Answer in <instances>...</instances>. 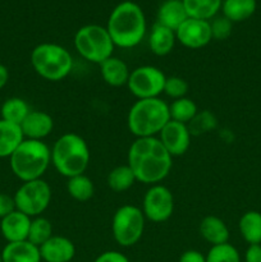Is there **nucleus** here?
I'll list each match as a JSON object with an SVG mask.
<instances>
[{
  "instance_id": "nucleus-1",
  "label": "nucleus",
  "mask_w": 261,
  "mask_h": 262,
  "mask_svg": "<svg viewBox=\"0 0 261 262\" xmlns=\"http://www.w3.org/2000/svg\"><path fill=\"white\" fill-rule=\"evenodd\" d=\"M127 160L137 182L151 186L164 181L173 166V158L159 137L136 138L128 150Z\"/></svg>"
},
{
  "instance_id": "nucleus-2",
  "label": "nucleus",
  "mask_w": 261,
  "mask_h": 262,
  "mask_svg": "<svg viewBox=\"0 0 261 262\" xmlns=\"http://www.w3.org/2000/svg\"><path fill=\"white\" fill-rule=\"evenodd\" d=\"M106 30L115 46L132 49L143 40L147 23L143 10L133 2H122L112 10Z\"/></svg>"
},
{
  "instance_id": "nucleus-3",
  "label": "nucleus",
  "mask_w": 261,
  "mask_h": 262,
  "mask_svg": "<svg viewBox=\"0 0 261 262\" xmlns=\"http://www.w3.org/2000/svg\"><path fill=\"white\" fill-rule=\"evenodd\" d=\"M90 147L83 137L73 132L60 136L51 148V164L66 178L84 174L90 165Z\"/></svg>"
},
{
  "instance_id": "nucleus-4",
  "label": "nucleus",
  "mask_w": 261,
  "mask_h": 262,
  "mask_svg": "<svg viewBox=\"0 0 261 262\" xmlns=\"http://www.w3.org/2000/svg\"><path fill=\"white\" fill-rule=\"evenodd\" d=\"M170 120L169 105L160 97L137 100L128 112V129L136 138L156 137Z\"/></svg>"
},
{
  "instance_id": "nucleus-5",
  "label": "nucleus",
  "mask_w": 261,
  "mask_h": 262,
  "mask_svg": "<svg viewBox=\"0 0 261 262\" xmlns=\"http://www.w3.org/2000/svg\"><path fill=\"white\" fill-rule=\"evenodd\" d=\"M13 174L22 182L41 179L51 164V148L44 141L23 140L9 158Z\"/></svg>"
},
{
  "instance_id": "nucleus-6",
  "label": "nucleus",
  "mask_w": 261,
  "mask_h": 262,
  "mask_svg": "<svg viewBox=\"0 0 261 262\" xmlns=\"http://www.w3.org/2000/svg\"><path fill=\"white\" fill-rule=\"evenodd\" d=\"M32 68L41 78L58 82L67 78L73 69V58L64 46L44 42L33 48L31 53Z\"/></svg>"
},
{
  "instance_id": "nucleus-7",
  "label": "nucleus",
  "mask_w": 261,
  "mask_h": 262,
  "mask_svg": "<svg viewBox=\"0 0 261 262\" xmlns=\"http://www.w3.org/2000/svg\"><path fill=\"white\" fill-rule=\"evenodd\" d=\"M74 48L77 53L94 64H101L114 53V42L106 27L99 25H86L74 35Z\"/></svg>"
},
{
  "instance_id": "nucleus-8",
  "label": "nucleus",
  "mask_w": 261,
  "mask_h": 262,
  "mask_svg": "<svg viewBox=\"0 0 261 262\" xmlns=\"http://www.w3.org/2000/svg\"><path fill=\"white\" fill-rule=\"evenodd\" d=\"M146 217L135 205H123L115 211L112 220V233L115 242L122 247H132L140 242L145 230Z\"/></svg>"
},
{
  "instance_id": "nucleus-9",
  "label": "nucleus",
  "mask_w": 261,
  "mask_h": 262,
  "mask_svg": "<svg viewBox=\"0 0 261 262\" xmlns=\"http://www.w3.org/2000/svg\"><path fill=\"white\" fill-rule=\"evenodd\" d=\"M13 199L18 211L30 217H37L41 216V214H44L50 205L51 188L48 182L42 178L23 182Z\"/></svg>"
},
{
  "instance_id": "nucleus-10",
  "label": "nucleus",
  "mask_w": 261,
  "mask_h": 262,
  "mask_svg": "<svg viewBox=\"0 0 261 262\" xmlns=\"http://www.w3.org/2000/svg\"><path fill=\"white\" fill-rule=\"evenodd\" d=\"M166 76L154 66L137 67L130 71L128 89L138 100L159 97L164 92Z\"/></svg>"
},
{
  "instance_id": "nucleus-11",
  "label": "nucleus",
  "mask_w": 261,
  "mask_h": 262,
  "mask_svg": "<svg viewBox=\"0 0 261 262\" xmlns=\"http://www.w3.org/2000/svg\"><path fill=\"white\" fill-rule=\"evenodd\" d=\"M142 212L153 223H164L174 212V197L170 189L163 184H154L146 191L142 202Z\"/></svg>"
},
{
  "instance_id": "nucleus-12",
  "label": "nucleus",
  "mask_w": 261,
  "mask_h": 262,
  "mask_svg": "<svg viewBox=\"0 0 261 262\" xmlns=\"http://www.w3.org/2000/svg\"><path fill=\"white\" fill-rule=\"evenodd\" d=\"M176 37L187 49L205 48L212 40L210 20L187 18L176 31Z\"/></svg>"
},
{
  "instance_id": "nucleus-13",
  "label": "nucleus",
  "mask_w": 261,
  "mask_h": 262,
  "mask_svg": "<svg viewBox=\"0 0 261 262\" xmlns=\"http://www.w3.org/2000/svg\"><path fill=\"white\" fill-rule=\"evenodd\" d=\"M159 136V140L161 141L165 150L170 154L171 158L184 155L191 146L192 135L188 125L183 123L169 120Z\"/></svg>"
},
{
  "instance_id": "nucleus-14",
  "label": "nucleus",
  "mask_w": 261,
  "mask_h": 262,
  "mask_svg": "<svg viewBox=\"0 0 261 262\" xmlns=\"http://www.w3.org/2000/svg\"><path fill=\"white\" fill-rule=\"evenodd\" d=\"M38 248L45 262H71L76 256L74 243L63 235H53Z\"/></svg>"
},
{
  "instance_id": "nucleus-15",
  "label": "nucleus",
  "mask_w": 261,
  "mask_h": 262,
  "mask_svg": "<svg viewBox=\"0 0 261 262\" xmlns=\"http://www.w3.org/2000/svg\"><path fill=\"white\" fill-rule=\"evenodd\" d=\"M19 127L26 140L42 141L53 132L54 120L48 113L31 110Z\"/></svg>"
},
{
  "instance_id": "nucleus-16",
  "label": "nucleus",
  "mask_w": 261,
  "mask_h": 262,
  "mask_svg": "<svg viewBox=\"0 0 261 262\" xmlns=\"http://www.w3.org/2000/svg\"><path fill=\"white\" fill-rule=\"evenodd\" d=\"M31 220L32 217L27 216L23 212L18 211L17 209L5 217H3L0 222V232L4 239L8 243L10 242H20V241H27L28 232H30Z\"/></svg>"
},
{
  "instance_id": "nucleus-17",
  "label": "nucleus",
  "mask_w": 261,
  "mask_h": 262,
  "mask_svg": "<svg viewBox=\"0 0 261 262\" xmlns=\"http://www.w3.org/2000/svg\"><path fill=\"white\" fill-rule=\"evenodd\" d=\"M187 18H188V14H187L182 0H165L159 7L156 23L165 26L176 32Z\"/></svg>"
},
{
  "instance_id": "nucleus-18",
  "label": "nucleus",
  "mask_w": 261,
  "mask_h": 262,
  "mask_svg": "<svg viewBox=\"0 0 261 262\" xmlns=\"http://www.w3.org/2000/svg\"><path fill=\"white\" fill-rule=\"evenodd\" d=\"M3 262H41L40 248L30 241L10 242L0 253Z\"/></svg>"
},
{
  "instance_id": "nucleus-19",
  "label": "nucleus",
  "mask_w": 261,
  "mask_h": 262,
  "mask_svg": "<svg viewBox=\"0 0 261 262\" xmlns=\"http://www.w3.org/2000/svg\"><path fill=\"white\" fill-rule=\"evenodd\" d=\"M100 73L106 84L112 87H122L128 83L130 71L127 63L117 56H110L100 64Z\"/></svg>"
},
{
  "instance_id": "nucleus-20",
  "label": "nucleus",
  "mask_w": 261,
  "mask_h": 262,
  "mask_svg": "<svg viewBox=\"0 0 261 262\" xmlns=\"http://www.w3.org/2000/svg\"><path fill=\"white\" fill-rule=\"evenodd\" d=\"M200 234L211 246L224 245L229 239V229L224 220L215 215L205 216L200 223Z\"/></svg>"
},
{
  "instance_id": "nucleus-21",
  "label": "nucleus",
  "mask_w": 261,
  "mask_h": 262,
  "mask_svg": "<svg viewBox=\"0 0 261 262\" xmlns=\"http://www.w3.org/2000/svg\"><path fill=\"white\" fill-rule=\"evenodd\" d=\"M177 42L176 32L170 28L155 23L148 36L150 50L158 56H165L171 53Z\"/></svg>"
},
{
  "instance_id": "nucleus-22",
  "label": "nucleus",
  "mask_w": 261,
  "mask_h": 262,
  "mask_svg": "<svg viewBox=\"0 0 261 262\" xmlns=\"http://www.w3.org/2000/svg\"><path fill=\"white\" fill-rule=\"evenodd\" d=\"M25 140L19 125L0 119V159L10 158Z\"/></svg>"
},
{
  "instance_id": "nucleus-23",
  "label": "nucleus",
  "mask_w": 261,
  "mask_h": 262,
  "mask_svg": "<svg viewBox=\"0 0 261 262\" xmlns=\"http://www.w3.org/2000/svg\"><path fill=\"white\" fill-rule=\"evenodd\" d=\"M256 8V0H224L222 4V12L223 15L230 22L237 23L252 17Z\"/></svg>"
},
{
  "instance_id": "nucleus-24",
  "label": "nucleus",
  "mask_w": 261,
  "mask_h": 262,
  "mask_svg": "<svg viewBox=\"0 0 261 262\" xmlns=\"http://www.w3.org/2000/svg\"><path fill=\"white\" fill-rule=\"evenodd\" d=\"M241 235L248 245H261V212L250 210L238 222Z\"/></svg>"
},
{
  "instance_id": "nucleus-25",
  "label": "nucleus",
  "mask_w": 261,
  "mask_h": 262,
  "mask_svg": "<svg viewBox=\"0 0 261 262\" xmlns=\"http://www.w3.org/2000/svg\"><path fill=\"white\" fill-rule=\"evenodd\" d=\"M188 18L211 20L222 9L223 0H182Z\"/></svg>"
},
{
  "instance_id": "nucleus-26",
  "label": "nucleus",
  "mask_w": 261,
  "mask_h": 262,
  "mask_svg": "<svg viewBox=\"0 0 261 262\" xmlns=\"http://www.w3.org/2000/svg\"><path fill=\"white\" fill-rule=\"evenodd\" d=\"M31 112L30 106L27 102L20 97H10L4 101L0 109V114H2V119L5 122L13 123V124L20 125L28 113Z\"/></svg>"
},
{
  "instance_id": "nucleus-27",
  "label": "nucleus",
  "mask_w": 261,
  "mask_h": 262,
  "mask_svg": "<svg viewBox=\"0 0 261 262\" xmlns=\"http://www.w3.org/2000/svg\"><path fill=\"white\" fill-rule=\"evenodd\" d=\"M67 191L69 196L76 201L86 202L91 200L95 194L94 182L84 174L72 177V178H68Z\"/></svg>"
},
{
  "instance_id": "nucleus-28",
  "label": "nucleus",
  "mask_w": 261,
  "mask_h": 262,
  "mask_svg": "<svg viewBox=\"0 0 261 262\" xmlns=\"http://www.w3.org/2000/svg\"><path fill=\"white\" fill-rule=\"evenodd\" d=\"M197 113H199V109H197L196 102L188 97L173 100V102L169 105L170 120L183 123V124H188L196 117Z\"/></svg>"
},
{
  "instance_id": "nucleus-29",
  "label": "nucleus",
  "mask_w": 261,
  "mask_h": 262,
  "mask_svg": "<svg viewBox=\"0 0 261 262\" xmlns=\"http://www.w3.org/2000/svg\"><path fill=\"white\" fill-rule=\"evenodd\" d=\"M136 182L137 179L128 165L117 166L107 176V186L117 193L128 191Z\"/></svg>"
},
{
  "instance_id": "nucleus-30",
  "label": "nucleus",
  "mask_w": 261,
  "mask_h": 262,
  "mask_svg": "<svg viewBox=\"0 0 261 262\" xmlns=\"http://www.w3.org/2000/svg\"><path fill=\"white\" fill-rule=\"evenodd\" d=\"M53 235V225H51L50 220L44 216L32 217L27 241H30L32 245L40 247L46 241L50 239Z\"/></svg>"
},
{
  "instance_id": "nucleus-31",
  "label": "nucleus",
  "mask_w": 261,
  "mask_h": 262,
  "mask_svg": "<svg viewBox=\"0 0 261 262\" xmlns=\"http://www.w3.org/2000/svg\"><path fill=\"white\" fill-rule=\"evenodd\" d=\"M205 258L206 262H241L240 252L229 242L224 245L211 246Z\"/></svg>"
},
{
  "instance_id": "nucleus-32",
  "label": "nucleus",
  "mask_w": 261,
  "mask_h": 262,
  "mask_svg": "<svg viewBox=\"0 0 261 262\" xmlns=\"http://www.w3.org/2000/svg\"><path fill=\"white\" fill-rule=\"evenodd\" d=\"M187 125H188V129L192 136H199L215 129V127L217 125V120L212 113H210L209 110H205L202 113H197L196 117Z\"/></svg>"
},
{
  "instance_id": "nucleus-33",
  "label": "nucleus",
  "mask_w": 261,
  "mask_h": 262,
  "mask_svg": "<svg viewBox=\"0 0 261 262\" xmlns=\"http://www.w3.org/2000/svg\"><path fill=\"white\" fill-rule=\"evenodd\" d=\"M188 89L189 86L186 79L177 76L166 77L165 84H164V94L173 100L182 99V97H186Z\"/></svg>"
},
{
  "instance_id": "nucleus-34",
  "label": "nucleus",
  "mask_w": 261,
  "mask_h": 262,
  "mask_svg": "<svg viewBox=\"0 0 261 262\" xmlns=\"http://www.w3.org/2000/svg\"><path fill=\"white\" fill-rule=\"evenodd\" d=\"M210 27H211L212 38L223 41L227 40L232 35L233 22H230L224 15H220V17H215L212 18V20H210Z\"/></svg>"
},
{
  "instance_id": "nucleus-35",
  "label": "nucleus",
  "mask_w": 261,
  "mask_h": 262,
  "mask_svg": "<svg viewBox=\"0 0 261 262\" xmlns=\"http://www.w3.org/2000/svg\"><path fill=\"white\" fill-rule=\"evenodd\" d=\"M15 210V202L13 196L7 193H0V220Z\"/></svg>"
},
{
  "instance_id": "nucleus-36",
  "label": "nucleus",
  "mask_w": 261,
  "mask_h": 262,
  "mask_svg": "<svg viewBox=\"0 0 261 262\" xmlns=\"http://www.w3.org/2000/svg\"><path fill=\"white\" fill-rule=\"evenodd\" d=\"M94 262H130L125 255L118 251H106L97 256Z\"/></svg>"
},
{
  "instance_id": "nucleus-37",
  "label": "nucleus",
  "mask_w": 261,
  "mask_h": 262,
  "mask_svg": "<svg viewBox=\"0 0 261 262\" xmlns=\"http://www.w3.org/2000/svg\"><path fill=\"white\" fill-rule=\"evenodd\" d=\"M178 262H206V258L200 251L188 250L182 253Z\"/></svg>"
},
{
  "instance_id": "nucleus-38",
  "label": "nucleus",
  "mask_w": 261,
  "mask_h": 262,
  "mask_svg": "<svg viewBox=\"0 0 261 262\" xmlns=\"http://www.w3.org/2000/svg\"><path fill=\"white\" fill-rule=\"evenodd\" d=\"M245 262H261V245H250L246 250Z\"/></svg>"
},
{
  "instance_id": "nucleus-39",
  "label": "nucleus",
  "mask_w": 261,
  "mask_h": 262,
  "mask_svg": "<svg viewBox=\"0 0 261 262\" xmlns=\"http://www.w3.org/2000/svg\"><path fill=\"white\" fill-rule=\"evenodd\" d=\"M8 81H9V71H8L7 67L0 64V90L4 89Z\"/></svg>"
},
{
  "instance_id": "nucleus-40",
  "label": "nucleus",
  "mask_w": 261,
  "mask_h": 262,
  "mask_svg": "<svg viewBox=\"0 0 261 262\" xmlns=\"http://www.w3.org/2000/svg\"><path fill=\"white\" fill-rule=\"evenodd\" d=\"M0 262H3V257H2V255H0Z\"/></svg>"
}]
</instances>
